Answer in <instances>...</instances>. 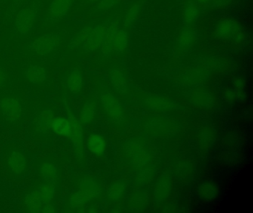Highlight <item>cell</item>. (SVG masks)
Returning <instances> with one entry per match:
<instances>
[{
  "instance_id": "1",
  "label": "cell",
  "mask_w": 253,
  "mask_h": 213,
  "mask_svg": "<svg viewBox=\"0 0 253 213\" xmlns=\"http://www.w3.org/2000/svg\"><path fill=\"white\" fill-rule=\"evenodd\" d=\"M55 189L52 183L47 182L32 191L26 200V207L31 213H51L54 211L51 201L54 199Z\"/></svg>"
},
{
  "instance_id": "2",
  "label": "cell",
  "mask_w": 253,
  "mask_h": 213,
  "mask_svg": "<svg viewBox=\"0 0 253 213\" xmlns=\"http://www.w3.org/2000/svg\"><path fill=\"white\" fill-rule=\"evenodd\" d=\"M106 30V25L86 27L72 41V45H81L86 51H94L101 46Z\"/></svg>"
},
{
  "instance_id": "3",
  "label": "cell",
  "mask_w": 253,
  "mask_h": 213,
  "mask_svg": "<svg viewBox=\"0 0 253 213\" xmlns=\"http://www.w3.org/2000/svg\"><path fill=\"white\" fill-rule=\"evenodd\" d=\"M4 162L7 170L14 176H20L26 171L27 161L20 148H8L4 154Z\"/></svg>"
},
{
  "instance_id": "4",
  "label": "cell",
  "mask_w": 253,
  "mask_h": 213,
  "mask_svg": "<svg viewBox=\"0 0 253 213\" xmlns=\"http://www.w3.org/2000/svg\"><path fill=\"white\" fill-rule=\"evenodd\" d=\"M22 112L21 103L15 96L8 95L0 99V116L5 121H17L21 117Z\"/></svg>"
},
{
  "instance_id": "5",
  "label": "cell",
  "mask_w": 253,
  "mask_h": 213,
  "mask_svg": "<svg viewBox=\"0 0 253 213\" xmlns=\"http://www.w3.org/2000/svg\"><path fill=\"white\" fill-rule=\"evenodd\" d=\"M102 106L108 116L116 121L121 122L125 118V112L122 104L109 92H105L100 95Z\"/></svg>"
},
{
  "instance_id": "6",
  "label": "cell",
  "mask_w": 253,
  "mask_h": 213,
  "mask_svg": "<svg viewBox=\"0 0 253 213\" xmlns=\"http://www.w3.org/2000/svg\"><path fill=\"white\" fill-rule=\"evenodd\" d=\"M60 42V37L57 34H46L33 40L30 49L38 56H45L54 51Z\"/></svg>"
},
{
  "instance_id": "7",
  "label": "cell",
  "mask_w": 253,
  "mask_h": 213,
  "mask_svg": "<svg viewBox=\"0 0 253 213\" xmlns=\"http://www.w3.org/2000/svg\"><path fill=\"white\" fill-rule=\"evenodd\" d=\"M38 10L35 7H24L16 16L15 30L20 35L29 34L36 20Z\"/></svg>"
},
{
  "instance_id": "8",
  "label": "cell",
  "mask_w": 253,
  "mask_h": 213,
  "mask_svg": "<svg viewBox=\"0 0 253 213\" xmlns=\"http://www.w3.org/2000/svg\"><path fill=\"white\" fill-rule=\"evenodd\" d=\"M75 0H52L48 10L47 19L54 23L64 18L72 9Z\"/></svg>"
},
{
  "instance_id": "9",
  "label": "cell",
  "mask_w": 253,
  "mask_h": 213,
  "mask_svg": "<svg viewBox=\"0 0 253 213\" xmlns=\"http://www.w3.org/2000/svg\"><path fill=\"white\" fill-rule=\"evenodd\" d=\"M69 121L71 125L69 136L73 142L77 154L82 156L84 152V131L82 122L72 113H69Z\"/></svg>"
},
{
  "instance_id": "10",
  "label": "cell",
  "mask_w": 253,
  "mask_h": 213,
  "mask_svg": "<svg viewBox=\"0 0 253 213\" xmlns=\"http://www.w3.org/2000/svg\"><path fill=\"white\" fill-rule=\"evenodd\" d=\"M77 192L88 203L100 195V189L97 183L92 179L85 178L81 180Z\"/></svg>"
},
{
  "instance_id": "11",
  "label": "cell",
  "mask_w": 253,
  "mask_h": 213,
  "mask_svg": "<svg viewBox=\"0 0 253 213\" xmlns=\"http://www.w3.org/2000/svg\"><path fill=\"white\" fill-rule=\"evenodd\" d=\"M127 154L128 158L134 162V164L139 167L146 164L149 159V156L144 147L137 143H131L128 145L127 147Z\"/></svg>"
},
{
  "instance_id": "12",
  "label": "cell",
  "mask_w": 253,
  "mask_h": 213,
  "mask_svg": "<svg viewBox=\"0 0 253 213\" xmlns=\"http://www.w3.org/2000/svg\"><path fill=\"white\" fill-rule=\"evenodd\" d=\"M66 86L72 93H78L82 89L84 75L80 70L72 68L66 78Z\"/></svg>"
},
{
  "instance_id": "13",
  "label": "cell",
  "mask_w": 253,
  "mask_h": 213,
  "mask_svg": "<svg viewBox=\"0 0 253 213\" xmlns=\"http://www.w3.org/2000/svg\"><path fill=\"white\" fill-rule=\"evenodd\" d=\"M239 27L238 23L232 20H223L217 25L216 35L219 38H229L238 33Z\"/></svg>"
},
{
  "instance_id": "14",
  "label": "cell",
  "mask_w": 253,
  "mask_h": 213,
  "mask_svg": "<svg viewBox=\"0 0 253 213\" xmlns=\"http://www.w3.org/2000/svg\"><path fill=\"white\" fill-rule=\"evenodd\" d=\"M171 189V181H170L169 176L164 174L157 183L155 189V200L158 202H161L166 199Z\"/></svg>"
},
{
  "instance_id": "15",
  "label": "cell",
  "mask_w": 253,
  "mask_h": 213,
  "mask_svg": "<svg viewBox=\"0 0 253 213\" xmlns=\"http://www.w3.org/2000/svg\"><path fill=\"white\" fill-rule=\"evenodd\" d=\"M26 76L34 84H41L46 79V71L39 65H31L26 71Z\"/></svg>"
},
{
  "instance_id": "16",
  "label": "cell",
  "mask_w": 253,
  "mask_h": 213,
  "mask_svg": "<svg viewBox=\"0 0 253 213\" xmlns=\"http://www.w3.org/2000/svg\"><path fill=\"white\" fill-rule=\"evenodd\" d=\"M54 118V113L51 110H45L41 112L37 118L36 130L41 133H46L51 130V124Z\"/></svg>"
},
{
  "instance_id": "17",
  "label": "cell",
  "mask_w": 253,
  "mask_h": 213,
  "mask_svg": "<svg viewBox=\"0 0 253 213\" xmlns=\"http://www.w3.org/2000/svg\"><path fill=\"white\" fill-rule=\"evenodd\" d=\"M191 102L198 107H208L212 104L211 95L202 89L195 90L191 96Z\"/></svg>"
},
{
  "instance_id": "18",
  "label": "cell",
  "mask_w": 253,
  "mask_h": 213,
  "mask_svg": "<svg viewBox=\"0 0 253 213\" xmlns=\"http://www.w3.org/2000/svg\"><path fill=\"white\" fill-rule=\"evenodd\" d=\"M118 30L119 28H118V24L114 23V22L106 26V32H105L103 42L101 44L103 53L107 54L113 50L112 43H113L114 36Z\"/></svg>"
},
{
  "instance_id": "19",
  "label": "cell",
  "mask_w": 253,
  "mask_h": 213,
  "mask_svg": "<svg viewBox=\"0 0 253 213\" xmlns=\"http://www.w3.org/2000/svg\"><path fill=\"white\" fill-rule=\"evenodd\" d=\"M87 146L90 152L94 154H101L106 147V141L99 134L90 135L87 140Z\"/></svg>"
},
{
  "instance_id": "20",
  "label": "cell",
  "mask_w": 253,
  "mask_h": 213,
  "mask_svg": "<svg viewBox=\"0 0 253 213\" xmlns=\"http://www.w3.org/2000/svg\"><path fill=\"white\" fill-rule=\"evenodd\" d=\"M51 130L57 134L69 136L71 130L70 122L69 119L63 117H56L53 119Z\"/></svg>"
},
{
  "instance_id": "21",
  "label": "cell",
  "mask_w": 253,
  "mask_h": 213,
  "mask_svg": "<svg viewBox=\"0 0 253 213\" xmlns=\"http://www.w3.org/2000/svg\"><path fill=\"white\" fill-rule=\"evenodd\" d=\"M40 173L47 182L52 183L57 178V169L54 163L46 161L41 166Z\"/></svg>"
},
{
  "instance_id": "22",
  "label": "cell",
  "mask_w": 253,
  "mask_h": 213,
  "mask_svg": "<svg viewBox=\"0 0 253 213\" xmlns=\"http://www.w3.org/2000/svg\"><path fill=\"white\" fill-rule=\"evenodd\" d=\"M128 44V35L126 31L118 30L114 36L112 48L115 51L121 52L125 50Z\"/></svg>"
},
{
  "instance_id": "23",
  "label": "cell",
  "mask_w": 253,
  "mask_h": 213,
  "mask_svg": "<svg viewBox=\"0 0 253 213\" xmlns=\"http://www.w3.org/2000/svg\"><path fill=\"white\" fill-rule=\"evenodd\" d=\"M199 196L206 201L212 200L217 196V188L212 183H205L200 186Z\"/></svg>"
},
{
  "instance_id": "24",
  "label": "cell",
  "mask_w": 253,
  "mask_h": 213,
  "mask_svg": "<svg viewBox=\"0 0 253 213\" xmlns=\"http://www.w3.org/2000/svg\"><path fill=\"white\" fill-rule=\"evenodd\" d=\"M94 115H95V107L93 104L88 102L84 105L81 109L80 121L84 124H88L94 119Z\"/></svg>"
},
{
  "instance_id": "25",
  "label": "cell",
  "mask_w": 253,
  "mask_h": 213,
  "mask_svg": "<svg viewBox=\"0 0 253 213\" xmlns=\"http://www.w3.org/2000/svg\"><path fill=\"white\" fill-rule=\"evenodd\" d=\"M195 41V34L189 29L183 30L180 35L179 43L181 47H189Z\"/></svg>"
},
{
  "instance_id": "26",
  "label": "cell",
  "mask_w": 253,
  "mask_h": 213,
  "mask_svg": "<svg viewBox=\"0 0 253 213\" xmlns=\"http://www.w3.org/2000/svg\"><path fill=\"white\" fill-rule=\"evenodd\" d=\"M198 15V10L195 4H188L185 8L183 17L186 22H192L197 19Z\"/></svg>"
},
{
  "instance_id": "27",
  "label": "cell",
  "mask_w": 253,
  "mask_h": 213,
  "mask_svg": "<svg viewBox=\"0 0 253 213\" xmlns=\"http://www.w3.org/2000/svg\"><path fill=\"white\" fill-rule=\"evenodd\" d=\"M124 186L121 183H115L109 189V198L112 200H118L124 194Z\"/></svg>"
},
{
  "instance_id": "28",
  "label": "cell",
  "mask_w": 253,
  "mask_h": 213,
  "mask_svg": "<svg viewBox=\"0 0 253 213\" xmlns=\"http://www.w3.org/2000/svg\"><path fill=\"white\" fill-rule=\"evenodd\" d=\"M139 10H140V7L138 5H134L128 10V13L126 16L125 22H124L126 26L130 25L133 22V20L137 17Z\"/></svg>"
},
{
  "instance_id": "29",
  "label": "cell",
  "mask_w": 253,
  "mask_h": 213,
  "mask_svg": "<svg viewBox=\"0 0 253 213\" xmlns=\"http://www.w3.org/2000/svg\"><path fill=\"white\" fill-rule=\"evenodd\" d=\"M112 80H113V84H115V87L118 88V90H124V84H125V81H124L123 75L118 72V71H115V72L112 73Z\"/></svg>"
},
{
  "instance_id": "30",
  "label": "cell",
  "mask_w": 253,
  "mask_h": 213,
  "mask_svg": "<svg viewBox=\"0 0 253 213\" xmlns=\"http://www.w3.org/2000/svg\"><path fill=\"white\" fill-rule=\"evenodd\" d=\"M118 0H100L98 3V8L106 9L112 7Z\"/></svg>"
},
{
  "instance_id": "31",
  "label": "cell",
  "mask_w": 253,
  "mask_h": 213,
  "mask_svg": "<svg viewBox=\"0 0 253 213\" xmlns=\"http://www.w3.org/2000/svg\"><path fill=\"white\" fill-rule=\"evenodd\" d=\"M5 73H4L3 71L2 70L0 69V87L4 83V81H5Z\"/></svg>"
},
{
  "instance_id": "32",
  "label": "cell",
  "mask_w": 253,
  "mask_h": 213,
  "mask_svg": "<svg viewBox=\"0 0 253 213\" xmlns=\"http://www.w3.org/2000/svg\"><path fill=\"white\" fill-rule=\"evenodd\" d=\"M198 1L201 3H207L209 2V1H210V0H198Z\"/></svg>"
},
{
  "instance_id": "33",
  "label": "cell",
  "mask_w": 253,
  "mask_h": 213,
  "mask_svg": "<svg viewBox=\"0 0 253 213\" xmlns=\"http://www.w3.org/2000/svg\"><path fill=\"white\" fill-rule=\"evenodd\" d=\"M14 1H15L16 4H20V3L23 2V1H24V0H14Z\"/></svg>"
},
{
  "instance_id": "34",
  "label": "cell",
  "mask_w": 253,
  "mask_h": 213,
  "mask_svg": "<svg viewBox=\"0 0 253 213\" xmlns=\"http://www.w3.org/2000/svg\"><path fill=\"white\" fill-rule=\"evenodd\" d=\"M88 1H91V2H95V1H99L100 0H88Z\"/></svg>"
},
{
  "instance_id": "35",
  "label": "cell",
  "mask_w": 253,
  "mask_h": 213,
  "mask_svg": "<svg viewBox=\"0 0 253 213\" xmlns=\"http://www.w3.org/2000/svg\"><path fill=\"white\" fill-rule=\"evenodd\" d=\"M0 1H5V0H0Z\"/></svg>"
}]
</instances>
